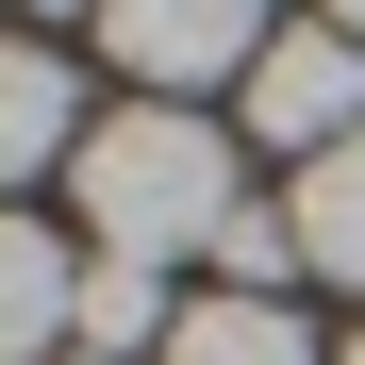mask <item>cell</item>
<instances>
[{
  "label": "cell",
  "instance_id": "1",
  "mask_svg": "<svg viewBox=\"0 0 365 365\" xmlns=\"http://www.w3.org/2000/svg\"><path fill=\"white\" fill-rule=\"evenodd\" d=\"M232 150H250V133H216L200 100H133V116H100V133H83V232H100L116 266L216 250V232L250 216V182H232Z\"/></svg>",
  "mask_w": 365,
  "mask_h": 365
},
{
  "label": "cell",
  "instance_id": "2",
  "mask_svg": "<svg viewBox=\"0 0 365 365\" xmlns=\"http://www.w3.org/2000/svg\"><path fill=\"white\" fill-rule=\"evenodd\" d=\"M100 50L150 100H200V83H250L282 50V17H266V0H100Z\"/></svg>",
  "mask_w": 365,
  "mask_h": 365
},
{
  "label": "cell",
  "instance_id": "3",
  "mask_svg": "<svg viewBox=\"0 0 365 365\" xmlns=\"http://www.w3.org/2000/svg\"><path fill=\"white\" fill-rule=\"evenodd\" d=\"M232 116H250V150H299V166H316V150H349V133H365V50H349L332 17H299L266 67L232 83Z\"/></svg>",
  "mask_w": 365,
  "mask_h": 365
},
{
  "label": "cell",
  "instance_id": "4",
  "mask_svg": "<svg viewBox=\"0 0 365 365\" xmlns=\"http://www.w3.org/2000/svg\"><path fill=\"white\" fill-rule=\"evenodd\" d=\"M67 332H83V250L0 216V365H67Z\"/></svg>",
  "mask_w": 365,
  "mask_h": 365
},
{
  "label": "cell",
  "instance_id": "5",
  "mask_svg": "<svg viewBox=\"0 0 365 365\" xmlns=\"http://www.w3.org/2000/svg\"><path fill=\"white\" fill-rule=\"evenodd\" d=\"M83 133H100V116H83V83L50 67V50H0V200H17V182H34L50 150L83 166Z\"/></svg>",
  "mask_w": 365,
  "mask_h": 365
},
{
  "label": "cell",
  "instance_id": "6",
  "mask_svg": "<svg viewBox=\"0 0 365 365\" xmlns=\"http://www.w3.org/2000/svg\"><path fill=\"white\" fill-rule=\"evenodd\" d=\"M282 216H299V266H316V282H349V299H365V133H349V150H316V166H299V200H282Z\"/></svg>",
  "mask_w": 365,
  "mask_h": 365
},
{
  "label": "cell",
  "instance_id": "7",
  "mask_svg": "<svg viewBox=\"0 0 365 365\" xmlns=\"http://www.w3.org/2000/svg\"><path fill=\"white\" fill-rule=\"evenodd\" d=\"M166 365H316V332H299L282 299H182Z\"/></svg>",
  "mask_w": 365,
  "mask_h": 365
},
{
  "label": "cell",
  "instance_id": "8",
  "mask_svg": "<svg viewBox=\"0 0 365 365\" xmlns=\"http://www.w3.org/2000/svg\"><path fill=\"white\" fill-rule=\"evenodd\" d=\"M166 332H182L166 266H116V250H100V266H83V349H100V365H133V349L166 365Z\"/></svg>",
  "mask_w": 365,
  "mask_h": 365
},
{
  "label": "cell",
  "instance_id": "9",
  "mask_svg": "<svg viewBox=\"0 0 365 365\" xmlns=\"http://www.w3.org/2000/svg\"><path fill=\"white\" fill-rule=\"evenodd\" d=\"M316 17H332V34H349V50H365V0H316Z\"/></svg>",
  "mask_w": 365,
  "mask_h": 365
},
{
  "label": "cell",
  "instance_id": "10",
  "mask_svg": "<svg viewBox=\"0 0 365 365\" xmlns=\"http://www.w3.org/2000/svg\"><path fill=\"white\" fill-rule=\"evenodd\" d=\"M34 17H100V0H34Z\"/></svg>",
  "mask_w": 365,
  "mask_h": 365
},
{
  "label": "cell",
  "instance_id": "11",
  "mask_svg": "<svg viewBox=\"0 0 365 365\" xmlns=\"http://www.w3.org/2000/svg\"><path fill=\"white\" fill-rule=\"evenodd\" d=\"M332 365H365V332H349V349H332Z\"/></svg>",
  "mask_w": 365,
  "mask_h": 365
},
{
  "label": "cell",
  "instance_id": "12",
  "mask_svg": "<svg viewBox=\"0 0 365 365\" xmlns=\"http://www.w3.org/2000/svg\"><path fill=\"white\" fill-rule=\"evenodd\" d=\"M67 365H100V349H67Z\"/></svg>",
  "mask_w": 365,
  "mask_h": 365
}]
</instances>
